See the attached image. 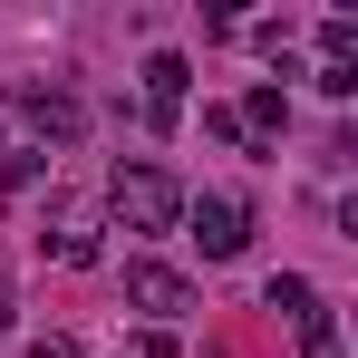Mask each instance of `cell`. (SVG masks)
Returning <instances> with one entry per match:
<instances>
[{"instance_id":"cell-6","label":"cell","mask_w":358,"mask_h":358,"mask_svg":"<svg viewBox=\"0 0 358 358\" xmlns=\"http://www.w3.org/2000/svg\"><path fill=\"white\" fill-rule=\"evenodd\" d=\"M49 262H68V271H87V262H97V252H107V242H97V223H87V213H59V223H49Z\"/></svg>"},{"instance_id":"cell-3","label":"cell","mask_w":358,"mask_h":358,"mask_svg":"<svg viewBox=\"0 0 358 358\" xmlns=\"http://www.w3.org/2000/svg\"><path fill=\"white\" fill-rule=\"evenodd\" d=\"M184 213H194V242H203V262H233L242 242H252V203H242V194H194Z\"/></svg>"},{"instance_id":"cell-1","label":"cell","mask_w":358,"mask_h":358,"mask_svg":"<svg viewBox=\"0 0 358 358\" xmlns=\"http://www.w3.org/2000/svg\"><path fill=\"white\" fill-rule=\"evenodd\" d=\"M107 213L126 233H165V223H184V184L165 165H117L107 175Z\"/></svg>"},{"instance_id":"cell-5","label":"cell","mask_w":358,"mask_h":358,"mask_svg":"<svg viewBox=\"0 0 358 358\" xmlns=\"http://www.w3.org/2000/svg\"><path fill=\"white\" fill-rule=\"evenodd\" d=\"M184 87H194V59L184 49H155L145 59V126H184Z\"/></svg>"},{"instance_id":"cell-7","label":"cell","mask_w":358,"mask_h":358,"mask_svg":"<svg viewBox=\"0 0 358 358\" xmlns=\"http://www.w3.org/2000/svg\"><path fill=\"white\" fill-rule=\"evenodd\" d=\"M233 117H242V136H271V126L291 117V97H281V78H262V87H252V97H242Z\"/></svg>"},{"instance_id":"cell-2","label":"cell","mask_w":358,"mask_h":358,"mask_svg":"<svg viewBox=\"0 0 358 358\" xmlns=\"http://www.w3.org/2000/svg\"><path fill=\"white\" fill-rule=\"evenodd\" d=\"M20 117H29V136H49V145H78L87 136V97L59 87V78H29L20 87Z\"/></svg>"},{"instance_id":"cell-8","label":"cell","mask_w":358,"mask_h":358,"mask_svg":"<svg viewBox=\"0 0 358 358\" xmlns=\"http://www.w3.org/2000/svg\"><path fill=\"white\" fill-rule=\"evenodd\" d=\"M271 310H281V320H310V310H320V281H310V271H271Z\"/></svg>"},{"instance_id":"cell-10","label":"cell","mask_w":358,"mask_h":358,"mask_svg":"<svg viewBox=\"0 0 358 358\" xmlns=\"http://www.w3.org/2000/svg\"><path fill=\"white\" fill-rule=\"evenodd\" d=\"M320 49H329V59H358V20H349V10L320 20Z\"/></svg>"},{"instance_id":"cell-11","label":"cell","mask_w":358,"mask_h":358,"mask_svg":"<svg viewBox=\"0 0 358 358\" xmlns=\"http://www.w3.org/2000/svg\"><path fill=\"white\" fill-rule=\"evenodd\" d=\"M136 358H184V339H175V329H145V339H136Z\"/></svg>"},{"instance_id":"cell-12","label":"cell","mask_w":358,"mask_h":358,"mask_svg":"<svg viewBox=\"0 0 358 358\" xmlns=\"http://www.w3.org/2000/svg\"><path fill=\"white\" fill-rule=\"evenodd\" d=\"M29 358H87V349H78V339H39Z\"/></svg>"},{"instance_id":"cell-13","label":"cell","mask_w":358,"mask_h":358,"mask_svg":"<svg viewBox=\"0 0 358 358\" xmlns=\"http://www.w3.org/2000/svg\"><path fill=\"white\" fill-rule=\"evenodd\" d=\"M10 310H20V291H10V281H0V329H10Z\"/></svg>"},{"instance_id":"cell-9","label":"cell","mask_w":358,"mask_h":358,"mask_svg":"<svg viewBox=\"0 0 358 358\" xmlns=\"http://www.w3.org/2000/svg\"><path fill=\"white\" fill-rule=\"evenodd\" d=\"M300 358H349V339H339V310H310V320H300Z\"/></svg>"},{"instance_id":"cell-4","label":"cell","mask_w":358,"mask_h":358,"mask_svg":"<svg viewBox=\"0 0 358 358\" xmlns=\"http://www.w3.org/2000/svg\"><path fill=\"white\" fill-rule=\"evenodd\" d=\"M126 300H136L155 329H175L184 310H194V281H184L175 262H126Z\"/></svg>"}]
</instances>
